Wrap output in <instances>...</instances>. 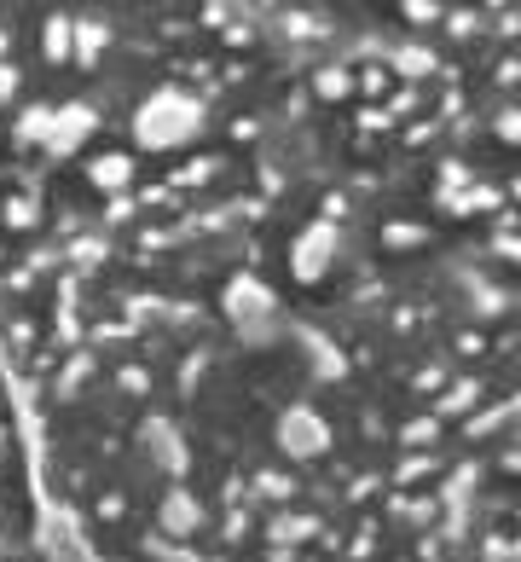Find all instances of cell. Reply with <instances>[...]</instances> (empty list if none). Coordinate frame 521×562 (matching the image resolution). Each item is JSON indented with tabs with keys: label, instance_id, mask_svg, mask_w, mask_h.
I'll use <instances>...</instances> for the list:
<instances>
[{
	"label": "cell",
	"instance_id": "cell-1",
	"mask_svg": "<svg viewBox=\"0 0 521 562\" xmlns=\"http://www.w3.org/2000/svg\"><path fill=\"white\" fill-rule=\"evenodd\" d=\"M290 157L238 0H0V354L226 244Z\"/></svg>",
	"mask_w": 521,
	"mask_h": 562
},
{
	"label": "cell",
	"instance_id": "cell-2",
	"mask_svg": "<svg viewBox=\"0 0 521 562\" xmlns=\"http://www.w3.org/2000/svg\"><path fill=\"white\" fill-rule=\"evenodd\" d=\"M290 70L336 58L458 64L521 35V0H238Z\"/></svg>",
	"mask_w": 521,
	"mask_h": 562
}]
</instances>
